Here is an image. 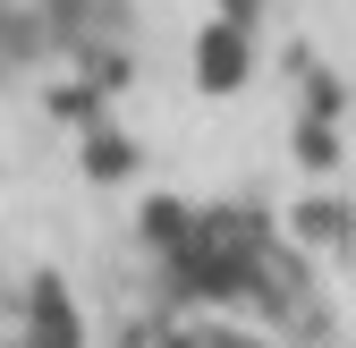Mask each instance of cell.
Instances as JSON below:
<instances>
[{"label":"cell","mask_w":356,"mask_h":348,"mask_svg":"<svg viewBox=\"0 0 356 348\" xmlns=\"http://www.w3.org/2000/svg\"><path fill=\"white\" fill-rule=\"evenodd\" d=\"M339 348H356V323H348V331H339Z\"/></svg>","instance_id":"obj_1"}]
</instances>
